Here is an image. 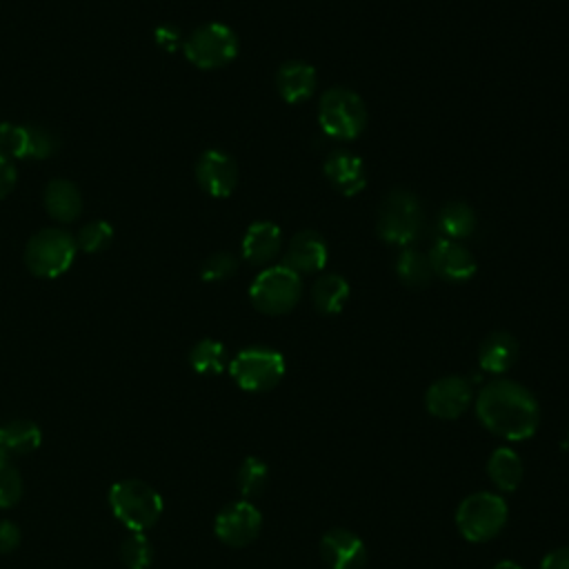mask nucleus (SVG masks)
Returning a JSON list of instances; mask_svg holds the SVG:
<instances>
[{"mask_svg":"<svg viewBox=\"0 0 569 569\" xmlns=\"http://www.w3.org/2000/svg\"><path fill=\"white\" fill-rule=\"evenodd\" d=\"M480 425L502 440H527L538 431L540 405L536 396L516 380L496 378L476 398Z\"/></svg>","mask_w":569,"mask_h":569,"instance_id":"f257e3e1","label":"nucleus"},{"mask_svg":"<svg viewBox=\"0 0 569 569\" xmlns=\"http://www.w3.org/2000/svg\"><path fill=\"white\" fill-rule=\"evenodd\" d=\"M109 505L127 529L140 533L151 529L162 513V496L138 478L118 480L109 491Z\"/></svg>","mask_w":569,"mask_h":569,"instance_id":"f03ea898","label":"nucleus"},{"mask_svg":"<svg viewBox=\"0 0 569 569\" xmlns=\"http://www.w3.org/2000/svg\"><path fill=\"white\" fill-rule=\"evenodd\" d=\"M507 518V500L493 491L469 493L456 509V527L469 542H487L496 538L505 529Z\"/></svg>","mask_w":569,"mask_h":569,"instance_id":"7ed1b4c3","label":"nucleus"},{"mask_svg":"<svg viewBox=\"0 0 569 569\" xmlns=\"http://www.w3.org/2000/svg\"><path fill=\"white\" fill-rule=\"evenodd\" d=\"M318 124L336 140H356L367 124L362 98L347 87H331L320 96Z\"/></svg>","mask_w":569,"mask_h":569,"instance_id":"20e7f679","label":"nucleus"},{"mask_svg":"<svg viewBox=\"0 0 569 569\" xmlns=\"http://www.w3.org/2000/svg\"><path fill=\"white\" fill-rule=\"evenodd\" d=\"M300 298L302 278L287 264H271L262 269L249 287L251 305L267 316H282L291 311Z\"/></svg>","mask_w":569,"mask_h":569,"instance_id":"39448f33","label":"nucleus"},{"mask_svg":"<svg viewBox=\"0 0 569 569\" xmlns=\"http://www.w3.org/2000/svg\"><path fill=\"white\" fill-rule=\"evenodd\" d=\"M76 238L58 227L36 231L24 247V264L38 278L62 276L76 258Z\"/></svg>","mask_w":569,"mask_h":569,"instance_id":"423d86ee","label":"nucleus"},{"mask_svg":"<svg viewBox=\"0 0 569 569\" xmlns=\"http://www.w3.org/2000/svg\"><path fill=\"white\" fill-rule=\"evenodd\" d=\"M420 200L407 189H393L385 196L378 211V236L398 247H409L422 229Z\"/></svg>","mask_w":569,"mask_h":569,"instance_id":"0eeeda50","label":"nucleus"},{"mask_svg":"<svg viewBox=\"0 0 569 569\" xmlns=\"http://www.w3.org/2000/svg\"><path fill=\"white\" fill-rule=\"evenodd\" d=\"M287 365L280 351L269 347H247L229 362V373L244 391H269L284 378Z\"/></svg>","mask_w":569,"mask_h":569,"instance_id":"6e6552de","label":"nucleus"},{"mask_svg":"<svg viewBox=\"0 0 569 569\" xmlns=\"http://www.w3.org/2000/svg\"><path fill=\"white\" fill-rule=\"evenodd\" d=\"M238 36L222 22H207L193 29L182 42L187 60L198 69H220L238 56Z\"/></svg>","mask_w":569,"mask_h":569,"instance_id":"1a4fd4ad","label":"nucleus"},{"mask_svg":"<svg viewBox=\"0 0 569 569\" xmlns=\"http://www.w3.org/2000/svg\"><path fill=\"white\" fill-rule=\"evenodd\" d=\"M60 147L58 136L42 124H0V153L11 160H44Z\"/></svg>","mask_w":569,"mask_h":569,"instance_id":"9d476101","label":"nucleus"},{"mask_svg":"<svg viewBox=\"0 0 569 569\" xmlns=\"http://www.w3.org/2000/svg\"><path fill=\"white\" fill-rule=\"evenodd\" d=\"M262 529V513L251 500H236L227 505L213 522V531L227 547H247Z\"/></svg>","mask_w":569,"mask_h":569,"instance_id":"9b49d317","label":"nucleus"},{"mask_svg":"<svg viewBox=\"0 0 569 569\" xmlns=\"http://www.w3.org/2000/svg\"><path fill=\"white\" fill-rule=\"evenodd\" d=\"M473 400V387L462 376H442L433 380L425 393V407L440 420L460 418Z\"/></svg>","mask_w":569,"mask_h":569,"instance_id":"f8f14e48","label":"nucleus"},{"mask_svg":"<svg viewBox=\"0 0 569 569\" xmlns=\"http://www.w3.org/2000/svg\"><path fill=\"white\" fill-rule=\"evenodd\" d=\"M196 180L209 196L227 198L238 184V164L229 153L207 149L196 160Z\"/></svg>","mask_w":569,"mask_h":569,"instance_id":"ddd939ff","label":"nucleus"},{"mask_svg":"<svg viewBox=\"0 0 569 569\" xmlns=\"http://www.w3.org/2000/svg\"><path fill=\"white\" fill-rule=\"evenodd\" d=\"M427 258H429L431 271L449 282H465V280H471L476 273V260L471 251L458 240H449L440 236L431 244Z\"/></svg>","mask_w":569,"mask_h":569,"instance_id":"4468645a","label":"nucleus"},{"mask_svg":"<svg viewBox=\"0 0 569 569\" xmlns=\"http://www.w3.org/2000/svg\"><path fill=\"white\" fill-rule=\"evenodd\" d=\"M320 556L329 569H362L367 547L353 531L333 527L320 538Z\"/></svg>","mask_w":569,"mask_h":569,"instance_id":"2eb2a0df","label":"nucleus"},{"mask_svg":"<svg viewBox=\"0 0 569 569\" xmlns=\"http://www.w3.org/2000/svg\"><path fill=\"white\" fill-rule=\"evenodd\" d=\"M329 249L325 238L313 229L298 231L284 251V262L296 273H318L325 269Z\"/></svg>","mask_w":569,"mask_h":569,"instance_id":"dca6fc26","label":"nucleus"},{"mask_svg":"<svg viewBox=\"0 0 569 569\" xmlns=\"http://www.w3.org/2000/svg\"><path fill=\"white\" fill-rule=\"evenodd\" d=\"M325 176L336 191L351 198L367 187V173L362 160L345 149H336L325 160Z\"/></svg>","mask_w":569,"mask_h":569,"instance_id":"f3484780","label":"nucleus"},{"mask_svg":"<svg viewBox=\"0 0 569 569\" xmlns=\"http://www.w3.org/2000/svg\"><path fill=\"white\" fill-rule=\"evenodd\" d=\"M282 244V231L269 220L251 222L242 236V258L249 264H269Z\"/></svg>","mask_w":569,"mask_h":569,"instance_id":"a211bd4d","label":"nucleus"},{"mask_svg":"<svg viewBox=\"0 0 569 569\" xmlns=\"http://www.w3.org/2000/svg\"><path fill=\"white\" fill-rule=\"evenodd\" d=\"M276 89L289 104L305 102L316 89V69L302 60H287L276 71Z\"/></svg>","mask_w":569,"mask_h":569,"instance_id":"6ab92c4d","label":"nucleus"},{"mask_svg":"<svg viewBox=\"0 0 569 569\" xmlns=\"http://www.w3.org/2000/svg\"><path fill=\"white\" fill-rule=\"evenodd\" d=\"M42 202L47 213L58 222H73L82 213V193L76 182L67 178H53L47 182Z\"/></svg>","mask_w":569,"mask_h":569,"instance_id":"aec40b11","label":"nucleus"},{"mask_svg":"<svg viewBox=\"0 0 569 569\" xmlns=\"http://www.w3.org/2000/svg\"><path fill=\"white\" fill-rule=\"evenodd\" d=\"M518 351V340L509 331H493L478 347V365L482 371L500 376L513 367Z\"/></svg>","mask_w":569,"mask_h":569,"instance_id":"412c9836","label":"nucleus"},{"mask_svg":"<svg viewBox=\"0 0 569 569\" xmlns=\"http://www.w3.org/2000/svg\"><path fill=\"white\" fill-rule=\"evenodd\" d=\"M487 473L500 491L509 493L520 487L525 476V465L518 451H513L511 447H498L491 451L487 460Z\"/></svg>","mask_w":569,"mask_h":569,"instance_id":"4be33fe9","label":"nucleus"},{"mask_svg":"<svg viewBox=\"0 0 569 569\" xmlns=\"http://www.w3.org/2000/svg\"><path fill=\"white\" fill-rule=\"evenodd\" d=\"M347 300H349V282L342 276L322 273L313 280L311 302L320 313H325V316L340 313Z\"/></svg>","mask_w":569,"mask_h":569,"instance_id":"5701e85b","label":"nucleus"},{"mask_svg":"<svg viewBox=\"0 0 569 569\" xmlns=\"http://www.w3.org/2000/svg\"><path fill=\"white\" fill-rule=\"evenodd\" d=\"M0 442L4 453H31L42 442V431L31 420H11L0 427Z\"/></svg>","mask_w":569,"mask_h":569,"instance_id":"b1692460","label":"nucleus"},{"mask_svg":"<svg viewBox=\"0 0 569 569\" xmlns=\"http://www.w3.org/2000/svg\"><path fill=\"white\" fill-rule=\"evenodd\" d=\"M438 229L442 238L465 240L476 229V213L465 202H447L438 213Z\"/></svg>","mask_w":569,"mask_h":569,"instance_id":"393cba45","label":"nucleus"},{"mask_svg":"<svg viewBox=\"0 0 569 569\" xmlns=\"http://www.w3.org/2000/svg\"><path fill=\"white\" fill-rule=\"evenodd\" d=\"M396 273H398L400 282L411 287V289L427 287L431 276H433L429 258L425 253H420L418 249H411V247H405L398 253V258H396Z\"/></svg>","mask_w":569,"mask_h":569,"instance_id":"a878e982","label":"nucleus"},{"mask_svg":"<svg viewBox=\"0 0 569 569\" xmlns=\"http://www.w3.org/2000/svg\"><path fill=\"white\" fill-rule=\"evenodd\" d=\"M189 365L193 371H198L202 376L222 373V369L227 367V349L222 342H218L213 338H202L191 347Z\"/></svg>","mask_w":569,"mask_h":569,"instance_id":"bb28decb","label":"nucleus"},{"mask_svg":"<svg viewBox=\"0 0 569 569\" xmlns=\"http://www.w3.org/2000/svg\"><path fill=\"white\" fill-rule=\"evenodd\" d=\"M269 480V467L258 456H247L238 469V489L244 500L256 498L264 491Z\"/></svg>","mask_w":569,"mask_h":569,"instance_id":"cd10ccee","label":"nucleus"},{"mask_svg":"<svg viewBox=\"0 0 569 569\" xmlns=\"http://www.w3.org/2000/svg\"><path fill=\"white\" fill-rule=\"evenodd\" d=\"M76 247L84 253H102L113 242V227L107 220H91L78 229Z\"/></svg>","mask_w":569,"mask_h":569,"instance_id":"c85d7f7f","label":"nucleus"},{"mask_svg":"<svg viewBox=\"0 0 569 569\" xmlns=\"http://www.w3.org/2000/svg\"><path fill=\"white\" fill-rule=\"evenodd\" d=\"M120 556L127 569H149L153 560V547L144 533L133 531L129 538H124L120 547Z\"/></svg>","mask_w":569,"mask_h":569,"instance_id":"c756f323","label":"nucleus"},{"mask_svg":"<svg viewBox=\"0 0 569 569\" xmlns=\"http://www.w3.org/2000/svg\"><path fill=\"white\" fill-rule=\"evenodd\" d=\"M22 496L20 471L7 460L0 458V509L13 507Z\"/></svg>","mask_w":569,"mask_h":569,"instance_id":"7c9ffc66","label":"nucleus"},{"mask_svg":"<svg viewBox=\"0 0 569 569\" xmlns=\"http://www.w3.org/2000/svg\"><path fill=\"white\" fill-rule=\"evenodd\" d=\"M236 267H238V260L233 253L229 251H218V253H211L202 269H200V276L204 282H220V280H227L236 273Z\"/></svg>","mask_w":569,"mask_h":569,"instance_id":"2f4dec72","label":"nucleus"},{"mask_svg":"<svg viewBox=\"0 0 569 569\" xmlns=\"http://www.w3.org/2000/svg\"><path fill=\"white\" fill-rule=\"evenodd\" d=\"M16 182H18V171H16L13 160L7 158L4 153H0V200L13 191Z\"/></svg>","mask_w":569,"mask_h":569,"instance_id":"473e14b6","label":"nucleus"},{"mask_svg":"<svg viewBox=\"0 0 569 569\" xmlns=\"http://www.w3.org/2000/svg\"><path fill=\"white\" fill-rule=\"evenodd\" d=\"M20 545V527L11 520H0V553H9Z\"/></svg>","mask_w":569,"mask_h":569,"instance_id":"72a5a7b5","label":"nucleus"},{"mask_svg":"<svg viewBox=\"0 0 569 569\" xmlns=\"http://www.w3.org/2000/svg\"><path fill=\"white\" fill-rule=\"evenodd\" d=\"M158 47L167 49V51H176L180 44H182V36L180 31L173 27V24H160L153 33Z\"/></svg>","mask_w":569,"mask_h":569,"instance_id":"f704fd0d","label":"nucleus"},{"mask_svg":"<svg viewBox=\"0 0 569 569\" xmlns=\"http://www.w3.org/2000/svg\"><path fill=\"white\" fill-rule=\"evenodd\" d=\"M540 569H569V545L551 549L542 560Z\"/></svg>","mask_w":569,"mask_h":569,"instance_id":"c9c22d12","label":"nucleus"},{"mask_svg":"<svg viewBox=\"0 0 569 569\" xmlns=\"http://www.w3.org/2000/svg\"><path fill=\"white\" fill-rule=\"evenodd\" d=\"M493 569H522V567L516 560H500V562H496Z\"/></svg>","mask_w":569,"mask_h":569,"instance_id":"e433bc0d","label":"nucleus"},{"mask_svg":"<svg viewBox=\"0 0 569 569\" xmlns=\"http://www.w3.org/2000/svg\"><path fill=\"white\" fill-rule=\"evenodd\" d=\"M0 458H7V453H4V449H2V442H0Z\"/></svg>","mask_w":569,"mask_h":569,"instance_id":"4c0bfd02","label":"nucleus"}]
</instances>
